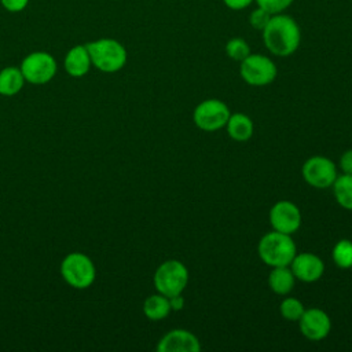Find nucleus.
<instances>
[{
	"label": "nucleus",
	"instance_id": "nucleus-1",
	"mask_svg": "<svg viewBox=\"0 0 352 352\" xmlns=\"http://www.w3.org/2000/svg\"><path fill=\"white\" fill-rule=\"evenodd\" d=\"M265 48L276 56H290L294 54L301 41L298 23L285 14L271 15L268 23L261 30Z\"/></svg>",
	"mask_w": 352,
	"mask_h": 352
},
{
	"label": "nucleus",
	"instance_id": "nucleus-2",
	"mask_svg": "<svg viewBox=\"0 0 352 352\" xmlns=\"http://www.w3.org/2000/svg\"><path fill=\"white\" fill-rule=\"evenodd\" d=\"M257 253L260 260L271 268L286 267L294 258L297 248L292 235L272 230L258 241Z\"/></svg>",
	"mask_w": 352,
	"mask_h": 352
},
{
	"label": "nucleus",
	"instance_id": "nucleus-3",
	"mask_svg": "<svg viewBox=\"0 0 352 352\" xmlns=\"http://www.w3.org/2000/svg\"><path fill=\"white\" fill-rule=\"evenodd\" d=\"M85 45L89 52L92 66L103 73L120 72L128 60L125 47L116 38L102 37L87 43Z\"/></svg>",
	"mask_w": 352,
	"mask_h": 352
},
{
	"label": "nucleus",
	"instance_id": "nucleus-4",
	"mask_svg": "<svg viewBox=\"0 0 352 352\" xmlns=\"http://www.w3.org/2000/svg\"><path fill=\"white\" fill-rule=\"evenodd\" d=\"M62 279L73 289L84 290L96 279V267L91 257L81 252L66 254L59 267Z\"/></svg>",
	"mask_w": 352,
	"mask_h": 352
},
{
	"label": "nucleus",
	"instance_id": "nucleus-5",
	"mask_svg": "<svg viewBox=\"0 0 352 352\" xmlns=\"http://www.w3.org/2000/svg\"><path fill=\"white\" fill-rule=\"evenodd\" d=\"M153 283L155 290L166 297L182 294L188 283V270L180 260H166L157 267Z\"/></svg>",
	"mask_w": 352,
	"mask_h": 352
},
{
	"label": "nucleus",
	"instance_id": "nucleus-6",
	"mask_svg": "<svg viewBox=\"0 0 352 352\" xmlns=\"http://www.w3.org/2000/svg\"><path fill=\"white\" fill-rule=\"evenodd\" d=\"M19 67L26 82L33 85H43L50 82L58 72V63L55 58L47 51H33L28 54L22 59Z\"/></svg>",
	"mask_w": 352,
	"mask_h": 352
},
{
	"label": "nucleus",
	"instance_id": "nucleus-7",
	"mask_svg": "<svg viewBox=\"0 0 352 352\" xmlns=\"http://www.w3.org/2000/svg\"><path fill=\"white\" fill-rule=\"evenodd\" d=\"M231 116L230 107L220 99H206L197 104L192 111V121L204 132H214L226 126Z\"/></svg>",
	"mask_w": 352,
	"mask_h": 352
},
{
	"label": "nucleus",
	"instance_id": "nucleus-8",
	"mask_svg": "<svg viewBox=\"0 0 352 352\" xmlns=\"http://www.w3.org/2000/svg\"><path fill=\"white\" fill-rule=\"evenodd\" d=\"M242 80L253 87L271 84L278 74L276 65L263 54H249L239 66Z\"/></svg>",
	"mask_w": 352,
	"mask_h": 352
},
{
	"label": "nucleus",
	"instance_id": "nucleus-9",
	"mask_svg": "<svg viewBox=\"0 0 352 352\" xmlns=\"http://www.w3.org/2000/svg\"><path fill=\"white\" fill-rule=\"evenodd\" d=\"M301 175L307 184L318 190L331 187L336 177L338 176L336 164L330 158L323 155L309 157L302 164Z\"/></svg>",
	"mask_w": 352,
	"mask_h": 352
},
{
	"label": "nucleus",
	"instance_id": "nucleus-10",
	"mask_svg": "<svg viewBox=\"0 0 352 352\" xmlns=\"http://www.w3.org/2000/svg\"><path fill=\"white\" fill-rule=\"evenodd\" d=\"M301 212L292 201H278L270 209V224L278 232L293 235L301 227Z\"/></svg>",
	"mask_w": 352,
	"mask_h": 352
},
{
	"label": "nucleus",
	"instance_id": "nucleus-11",
	"mask_svg": "<svg viewBox=\"0 0 352 352\" xmlns=\"http://www.w3.org/2000/svg\"><path fill=\"white\" fill-rule=\"evenodd\" d=\"M301 334L309 341H320L326 338L331 330L330 316L320 308H305L297 320Z\"/></svg>",
	"mask_w": 352,
	"mask_h": 352
},
{
	"label": "nucleus",
	"instance_id": "nucleus-12",
	"mask_svg": "<svg viewBox=\"0 0 352 352\" xmlns=\"http://www.w3.org/2000/svg\"><path fill=\"white\" fill-rule=\"evenodd\" d=\"M158 352H199L201 342L195 334L186 329H173L157 342Z\"/></svg>",
	"mask_w": 352,
	"mask_h": 352
},
{
	"label": "nucleus",
	"instance_id": "nucleus-13",
	"mask_svg": "<svg viewBox=\"0 0 352 352\" xmlns=\"http://www.w3.org/2000/svg\"><path fill=\"white\" fill-rule=\"evenodd\" d=\"M289 267L296 279L305 283L316 282L324 274V264L322 258L311 252L296 253Z\"/></svg>",
	"mask_w": 352,
	"mask_h": 352
},
{
	"label": "nucleus",
	"instance_id": "nucleus-14",
	"mask_svg": "<svg viewBox=\"0 0 352 352\" xmlns=\"http://www.w3.org/2000/svg\"><path fill=\"white\" fill-rule=\"evenodd\" d=\"M63 67L70 77H84L92 67L91 56L85 44L73 45L65 55Z\"/></svg>",
	"mask_w": 352,
	"mask_h": 352
},
{
	"label": "nucleus",
	"instance_id": "nucleus-15",
	"mask_svg": "<svg viewBox=\"0 0 352 352\" xmlns=\"http://www.w3.org/2000/svg\"><path fill=\"white\" fill-rule=\"evenodd\" d=\"M224 128L228 136L235 142H248L254 132L252 118L243 113L231 114Z\"/></svg>",
	"mask_w": 352,
	"mask_h": 352
},
{
	"label": "nucleus",
	"instance_id": "nucleus-16",
	"mask_svg": "<svg viewBox=\"0 0 352 352\" xmlns=\"http://www.w3.org/2000/svg\"><path fill=\"white\" fill-rule=\"evenodd\" d=\"M26 80L21 72V67L6 66L0 69V95L1 96H15L18 95Z\"/></svg>",
	"mask_w": 352,
	"mask_h": 352
},
{
	"label": "nucleus",
	"instance_id": "nucleus-17",
	"mask_svg": "<svg viewBox=\"0 0 352 352\" xmlns=\"http://www.w3.org/2000/svg\"><path fill=\"white\" fill-rule=\"evenodd\" d=\"M296 283V276L293 275L289 265L286 267H274L268 275L270 289L279 296L289 294Z\"/></svg>",
	"mask_w": 352,
	"mask_h": 352
},
{
	"label": "nucleus",
	"instance_id": "nucleus-18",
	"mask_svg": "<svg viewBox=\"0 0 352 352\" xmlns=\"http://www.w3.org/2000/svg\"><path fill=\"white\" fill-rule=\"evenodd\" d=\"M170 311L172 309L169 304V297L158 292L155 294L148 296L143 301V314L148 320H153V322L162 320L170 314Z\"/></svg>",
	"mask_w": 352,
	"mask_h": 352
},
{
	"label": "nucleus",
	"instance_id": "nucleus-19",
	"mask_svg": "<svg viewBox=\"0 0 352 352\" xmlns=\"http://www.w3.org/2000/svg\"><path fill=\"white\" fill-rule=\"evenodd\" d=\"M331 188L337 204L346 210H352V175H338L331 184Z\"/></svg>",
	"mask_w": 352,
	"mask_h": 352
},
{
	"label": "nucleus",
	"instance_id": "nucleus-20",
	"mask_svg": "<svg viewBox=\"0 0 352 352\" xmlns=\"http://www.w3.org/2000/svg\"><path fill=\"white\" fill-rule=\"evenodd\" d=\"M331 258L338 268H342V270L352 268V241L340 239L333 248Z\"/></svg>",
	"mask_w": 352,
	"mask_h": 352
},
{
	"label": "nucleus",
	"instance_id": "nucleus-21",
	"mask_svg": "<svg viewBox=\"0 0 352 352\" xmlns=\"http://www.w3.org/2000/svg\"><path fill=\"white\" fill-rule=\"evenodd\" d=\"M304 311H305L304 304L294 297H286L279 304L280 315L283 316V319L289 322H297L301 318Z\"/></svg>",
	"mask_w": 352,
	"mask_h": 352
},
{
	"label": "nucleus",
	"instance_id": "nucleus-22",
	"mask_svg": "<svg viewBox=\"0 0 352 352\" xmlns=\"http://www.w3.org/2000/svg\"><path fill=\"white\" fill-rule=\"evenodd\" d=\"M226 54L228 55V58H231L232 60H238L242 62L249 54H250V47L248 44V41L242 37H232L226 43Z\"/></svg>",
	"mask_w": 352,
	"mask_h": 352
},
{
	"label": "nucleus",
	"instance_id": "nucleus-23",
	"mask_svg": "<svg viewBox=\"0 0 352 352\" xmlns=\"http://www.w3.org/2000/svg\"><path fill=\"white\" fill-rule=\"evenodd\" d=\"M271 18V14L268 11H265L264 8L258 7L256 10H253L249 15V23L252 25L253 29L256 30H263L265 28V25L268 23Z\"/></svg>",
	"mask_w": 352,
	"mask_h": 352
},
{
	"label": "nucleus",
	"instance_id": "nucleus-24",
	"mask_svg": "<svg viewBox=\"0 0 352 352\" xmlns=\"http://www.w3.org/2000/svg\"><path fill=\"white\" fill-rule=\"evenodd\" d=\"M258 7L268 11L271 15L280 14L283 10H286L294 0H256Z\"/></svg>",
	"mask_w": 352,
	"mask_h": 352
},
{
	"label": "nucleus",
	"instance_id": "nucleus-25",
	"mask_svg": "<svg viewBox=\"0 0 352 352\" xmlns=\"http://www.w3.org/2000/svg\"><path fill=\"white\" fill-rule=\"evenodd\" d=\"M0 4L8 12H21L28 7L29 0H0Z\"/></svg>",
	"mask_w": 352,
	"mask_h": 352
},
{
	"label": "nucleus",
	"instance_id": "nucleus-26",
	"mask_svg": "<svg viewBox=\"0 0 352 352\" xmlns=\"http://www.w3.org/2000/svg\"><path fill=\"white\" fill-rule=\"evenodd\" d=\"M340 168L342 173H351L352 175V148L346 150L340 157Z\"/></svg>",
	"mask_w": 352,
	"mask_h": 352
},
{
	"label": "nucleus",
	"instance_id": "nucleus-27",
	"mask_svg": "<svg viewBox=\"0 0 352 352\" xmlns=\"http://www.w3.org/2000/svg\"><path fill=\"white\" fill-rule=\"evenodd\" d=\"M253 0H223V3L231 8V10H235V11H239V10H243L246 8L248 6H250Z\"/></svg>",
	"mask_w": 352,
	"mask_h": 352
},
{
	"label": "nucleus",
	"instance_id": "nucleus-28",
	"mask_svg": "<svg viewBox=\"0 0 352 352\" xmlns=\"http://www.w3.org/2000/svg\"><path fill=\"white\" fill-rule=\"evenodd\" d=\"M169 304L172 311H182L184 308V298L182 294H176L169 297Z\"/></svg>",
	"mask_w": 352,
	"mask_h": 352
}]
</instances>
